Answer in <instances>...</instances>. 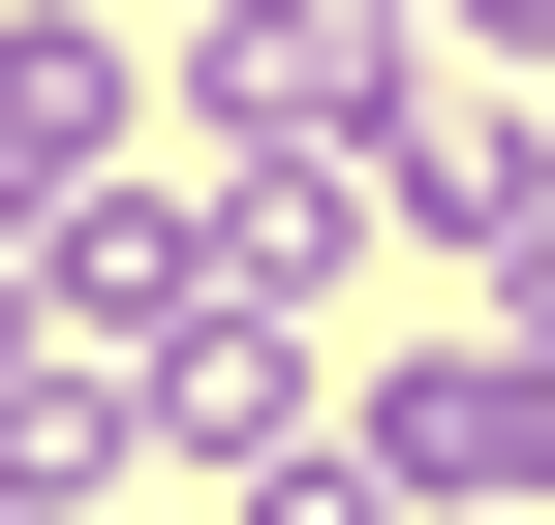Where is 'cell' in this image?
Returning <instances> with one entry per match:
<instances>
[{"instance_id":"cell-1","label":"cell","mask_w":555,"mask_h":525,"mask_svg":"<svg viewBox=\"0 0 555 525\" xmlns=\"http://www.w3.org/2000/svg\"><path fill=\"white\" fill-rule=\"evenodd\" d=\"M401 93H433L401 0H217V31H185V155H217V185H371Z\"/></svg>"},{"instance_id":"cell-2","label":"cell","mask_w":555,"mask_h":525,"mask_svg":"<svg viewBox=\"0 0 555 525\" xmlns=\"http://www.w3.org/2000/svg\"><path fill=\"white\" fill-rule=\"evenodd\" d=\"M371 185H401V247H555V62H433V93L371 124Z\"/></svg>"},{"instance_id":"cell-3","label":"cell","mask_w":555,"mask_h":525,"mask_svg":"<svg viewBox=\"0 0 555 525\" xmlns=\"http://www.w3.org/2000/svg\"><path fill=\"white\" fill-rule=\"evenodd\" d=\"M371 464L433 525H555V341H401L371 371Z\"/></svg>"},{"instance_id":"cell-4","label":"cell","mask_w":555,"mask_h":525,"mask_svg":"<svg viewBox=\"0 0 555 525\" xmlns=\"http://www.w3.org/2000/svg\"><path fill=\"white\" fill-rule=\"evenodd\" d=\"M433 31H463V62H555V0H433Z\"/></svg>"},{"instance_id":"cell-5","label":"cell","mask_w":555,"mask_h":525,"mask_svg":"<svg viewBox=\"0 0 555 525\" xmlns=\"http://www.w3.org/2000/svg\"><path fill=\"white\" fill-rule=\"evenodd\" d=\"M494 341H555V247H525V279H494Z\"/></svg>"},{"instance_id":"cell-6","label":"cell","mask_w":555,"mask_h":525,"mask_svg":"<svg viewBox=\"0 0 555 525\" xmlns=\"http://www.w3.org/2000/svg\"><path fill=\"white\" fill-rule=\"evenodd\" d=\"M185 525H247V495H185Z\"/></svg>"}]
</instances>
